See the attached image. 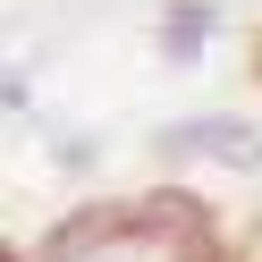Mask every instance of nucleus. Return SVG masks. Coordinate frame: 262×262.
Masks as SVG:
<instances>
[{
	"mask_svg": "<svg viewBox=\"0 0 262 262\" xmlns=\"http://www.w3.org/2000/svg\"><path fill=\"white\" fill-rule=\"evenodd\" d=\"M169 161H237V169H262V136L237 119H194V127H169L161 136Z\"/></svg>",
	"mask_w": 262,
	"mask_h": 262,
	"instance_id": "1",
	"label": "nucleus"
}]
</instances>
